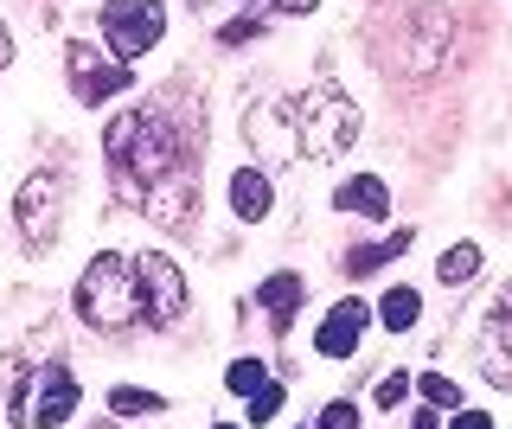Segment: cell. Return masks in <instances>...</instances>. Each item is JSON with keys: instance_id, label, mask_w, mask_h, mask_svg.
Wrapping results in <instances>:
<instances>
[{"instance_id": "cell-1", "label": "cell", "mask_w": 512, "mask_h": 429, "mask_svg": "<svg viewBox=\"0 0 512 429\" xmlns=\"http://www.w3.org/2000/svg\"><path fill=\"white\" fill-rule=\"evenodd\" d=\"M103 154H109V173H116L122 199H135L167 231L192 225V199H199V186H192V148L173 129L167 109H122L103 129Z\"/></svg>"}, {"instance_id": "cell-2", "label": "cell", "mask_w": 512, "mask_h": 429, "mask_svg": "<svg viewBox=\"0 0 512 429\" xmlns=\"http://www.w3.org/2000/svg\"><path fill=\"white\" fill-rule=\"evenodd\" d=\"M244 135L256 154H269V161H333V154L352 148V135H359V109H352L333 84L308 90V97L295 103H263L244 116Z\"/></svg>"}, {"instance_id": "cell-3", "label": "cell", "mask_w": 512, "mask_h": 429, "mask_svg": "<svg viewBox=\"0 0 512 429\" xmlns=\"http://www.w3.org/2000/svg\"><path fill=\"white\" fill-rule=\"evenodd\" d=\"M77 314L96 327V333H128V327H148V295H141V269L135 257H90L84 282H77Z\"/></svg>"}, {"instance_id": "cell-4", "label": "cell", "mask_w": 512, "mask_h": 429, "mask_svg": "<svg viewBox=\"0 0 512 429\" xmlns=\"http://www.w3.org/2000/svg\"><path fill=\"white\" fill-rule=\"evenodd\" d=\"M7 417L20 423V429H58V423H71L77 417V378H71V365H58V359L26 365V372L13 378V391H7Z\"/></svg>"}, {"instance_id": "cell-5", "label": "cell", "mask_w": 512, "mask_h": 429, "mask_svg": "<svg viewBox=\"0 0 512 429\" xmlns=\"http://www.w3.org/2000/svg\"><path fill=\"white\" fill-rule=\"evenodd\" d=\"M64 71H71V97L84 103V109H103L109 97H122L128 84H135V77H128V65L116 52H96V45H71V52H64Z\"/></svg>"}, {"instance_id": "cell-6", "label": "cell", "mask_w": 512, "mask_h": 429, "mask_svg": "<svg viewBox=\"0 0 512 429\" xmlns=\"http://www.w3.org/2000/svg\"><path fill=\"white\" fill-rule=\"evenodd\" d=\"M160 33H167V13L154 0H109L103 7V45L116 58H141Z\"/></svg>"}, {"instance_id": "cell-7", "label": "cell", "mask_w": 512, "mask_h": 429, "mask_svg": "<svg viewBox=\"0 0 512 429\" xmlns=\"http://www.w3.org/2000/svg\"><path fill=\"white\" fill-rule=\"evenodd\" d=\"M58 212H64V180L58 173H32V180L20 186V199H13V218H20L26 250H52Z\"/></svg>"}, {"instance_id": "cell-8", "label": "cell", "mask_w": 512, "mask_h": 429, "mask_svg": "<svg viewBox=\"0 0 512 429\" xmlns=\"http://www.w3.org/2000/svg\"><path fill=\"white\" fill-rule=\"evenodd\" d=\"M474 353H480V372H487V385L512 391V282H506L500 295H493L487 321H480V340H474Z\"/></svg>"}, {"instance_id": "cell-9", "label": "cell", "mask_w": 512, "mask_h": 429, "mask_svg": "<svg viewBox=\"0 0 512 429\" xmlns=\"http://www.w3.org/2000/svg\"><path fill=\"white\" fill-rule=\"evenodd\" d=\"M141 269V295H148V327H173L186 314V276H180V263H167V257H135Z\"/></svg>"}, {"instance_id": "cell-10", "label": "cell", "mask_w": 512, "mask_h": 429, "mask_svg": "<svg viewBox=\"0 0 512 429\" xmlns=\"http://www.w3.org/2000/svg\"><path fill=\"white\" fill-rule=\"evenodd\" d=\"M365 327H372V308H365V301H340V308L320 321V333H314L320 359H352L359 340H365Z\"/></svg>"}, {"instance_id": "cell-11", "label": "cell", "mask_w": 512, "mask_h": 429, "mask_svg": "<svg viewBox=\"0 0 512 429\" xmlns=\"http://www.w3.org/2000/svg\"><path fill=\"white\" fill-rule=\"evenodd\" d=\"M269 205H276L269 180H263L256 167H237V173H231V212L244 218V225H263V218H269Z\"/></svg>"}, {"instance_id": "cell-12", "label": "cell", "mask_w": 512, "mask_h": 429, "mask_svg": "<svg viewBox=\"0 0 512 429\" xmlns=\"http://www.w3.org/2000/svg\"><path fill=\"white\" fill-rule=\"evenodd\" d=\"M333 205L352 212V218H384V212H391V193H384L378 173H359V180H346L340 193H333Z\"/></svg>"}, {"instance_id": "cell-13", "label": "cell", "mask_w": 512, "mask_h": 429, "mask_svg": "<svg viewBox=\"0 0 512 429\" xmlns=\"http://www.w3.org/2000/svg\"><path fill=\"white\" fill-rule=\"evenodd\" d=\"M410 237H416V231H391L384 244H359L340 269H346V276H378V269L391 263V257H404V250H410Z\"/></svg>"}, {"instance_id": "cell-14", "label": "cell", "mask_w": 512, "mask_h": 429, "mask_svg": "<svg viewBox=\"0 0 512 429\" xmlns=\"http://www.w3.org/2000/svg\"><path fill=\"white\" fill-rule=\"evenodd\" d=\"M256 301L269 308V321H276V327H288V321H295V308H301V276H288V269H282V276H269L263 289H256Z\"/></svg>"}, {"instance_id": "cell-15", "label": "cell", "mask_w": 512, "mask_h": 429, "mask_svg": "<svg viewBox=\"0 0 512 429\" xmlns=\"http://www.w3.org/2000/svg\"><path fill=\"white\" fill-rule=\"evenodd\" d=\"M416 314H423V295H416V289H391V295L378 301V321L391 327V333H410Z\"/></svg>"}, {"instance_id": "cell-16", "label": "cell", "mask_w": 512, "mask_h": 429, "mask_svg": "<svg viewBox=\"0 0 512 429\" xmlns=\"http://www.w3.org/2000/svg\"><path fill=\"white\" fill-rule=\"evenodd\" d=\"M109 410H116V417H160V410H167V404H160V397H154V391H135V385H116V391H109Z\"/></svg>"}, {"instance_id": "cell-17", "label": "cell", "mask_w": 512, "mask_h": 429, "mask_svg": "<svg viewBox=\"0 0 512 429\" xmlns=\"http://www.w3.org/2000/svg\"><path fill=\"white\" fill-rule=\"evenodd\" d=\"M436 276H442V282H474V276H480V250H474V244H455V250L436 263Z\"/></svg>"}, {"instance_id": "cell-18", "label": "cell", "mask_w": 512, "mask_h": 429, "mask_svg": "<svg viewBox=\"0 0 512 429\" xmlns=\"http://www.w3.org/2000/svg\"><path fill=\"white\" fill-rule=\"evenodd\" d=\"M423 397L436 410H461V385H455V378H442V372H423Z\"/></svg>"}, {"instance_id": "cell-19", "label": "cell", "mask_w": 512, "mask_h": 429, "mask_svg": "<svg viewBox=\"0 0 512 429\" xmlns=\"http://www.w3.org/2000/svg\"><path fill=\"white\" fill-rule=\"evenodd\" d=\"M269 385V365H256V359H237L231 365V391L237 397H250V391H263Z\"/></svg>"}, {"instance_id": "cell-20", "label": "cell", "mask_w": 512, "mask_h": 429, "mask_svg": "<svg viewBox=\"0 0 512 429\" xmlns=\"http://www.w3.org/2000/svg\"><path fill=\"white\" fill-rule=\"evenodd\" d=\"M282 410V385H263V391H250V423H269Z\"/></svg>"}, {"instance_id": "cell-21", "label": "cell", "mask_w": 512, "mask_h": 429, "mask_svg": "<svg viewBox=\"0 0 512 429\" xmlns=\"http://www.w3.org/2000/svg\"><path fill=\"white\" fill-rule=\"evenodd\" d=\"M218 39L224 45H250V39H263V20H250V13H244V20H224Z\"/></svg>"}, {"instance_id": "cell-22", "label": "cell", "mask_w": 512, "mask_h": 429, "mask_svg": "<svg viewBox=\"0 0 512 429\" xmlns=\"http://www.w3.org/2000/svg\"><path fill=\"white\" fill-rule=\"evenodd\" d=\"M404 397H410V372H391V378L378 385V404H384V410H391V404H404Z\"/></svg>"}, {"instance_id": "cell-23", "label": "cell", "mask_w": 512, "mask_h": 429, "mask_svg": "<svg viewBox=\"0 0 512 429\" xmlns=\"http://www.w3.org/2000/svg\"><path fill=\"white\" fill-rule=\"evenodd\" d=\"M320 429H359V410H352V404H327V410H320Z\"/></svg>"}, {"instance_id": "cell-24", "label": "cell", "mask_w": 512, "mask_h": 429, "mask_svg": "<svg viewBox=\"0 0 512 429\" xmlns=\"http://www.w3.org/2000/svg\"><path fill=\"white\" fill-rule=\"evenodd\" d=\"M448 429H493V417H487V410H461V417L448 423Z\"/></svg>"}, {"instance_id": "cell-25", "label": "cell", "mask_w": 512, "mask_h": 429, "mask_svg": "<svg viewBox=\"0 0 512 429\" xmlns=\"http://www.w3.org/2000/svg\"><path fill=\"white\" fill-rule=\"evenodd\" d=\"M276 7H282V13H295V20H301V13H314L320 0H276Z\"/></svg>"}, {"instance_id": "cell-26", "label": "cell", "mask_w": 512, "mask_h": 429, "mask_svg": "<svg viewBox=\"0 0 512 429\" xmlns=\"http://www.w3.org/2000/svg\"><path fill=\"white\" fill-rule=\"evenodd\" d=\"M7 58H13V33L0 26V71H7Z\"/></svg>"}, {"instance_id": "cell-27", "label": "cell", "mask_w": 512, "mask_h": 429, "mask_svg": "<svg viewBox=\"0 0 512 429\" xmlns=\"http://www.w3.org/2000/svg\"><path fill=\"white\" fill-rule=\"evenodd\" d=\"M410 429H442V423L429 417V410H416V417H410Z\"/></svg>"}, {"instance_id": "cell-28", "label": "cell", "mask_w": 512, "mask_h": 429, "mask_svg": "<svg viewBox=\"0 0 512 429\" xmlns=\"http://www.w3.org/2000/svg\"><path fill=\"white\" fill-rule=\"evenodd\" d=\"M218 429H237V423H218Z\"/></svg>"}]
</instances>
